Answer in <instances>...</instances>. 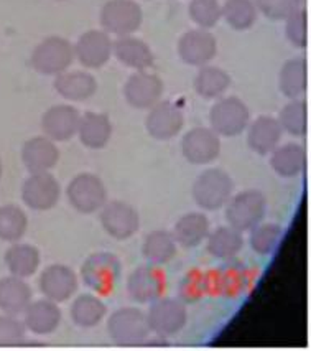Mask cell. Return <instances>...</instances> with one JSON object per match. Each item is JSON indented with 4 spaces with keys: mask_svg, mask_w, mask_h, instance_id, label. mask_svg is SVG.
I'll return each instance as SVG.
<instances>
[{
    "mask_svg": "<svg viewBox=\"0 0 311 351\" xmlns=\"http://www.w3.org/2000/svg\"><path fill=\"white\" fill-rule=\"evenodd\" d=\"M122 274V264L110 252H94L81 266V279L91 291L109 295Z\"/></svg>",
    "mask_w": 311,
    "mask_h": 351,
    "instance_id": "6da1fadb",
    "label": "cell"
},
{
    "mask_svg": "<svg viewBox=\"0 0 311 351\" xmlns=\"http://www.w3.org/2000/svg\"><path fill=\"white\" fill-rule=\"evenodd\" d=\"M234 183L226 171L219 169L206 170L196 178L193 185V198L199 208L206 211H216L231 199Z\"/></svg>",
    "mask_w": 311,
    "mask_h": 351,
    "instance_id": "7a4b0ae2",
    "label": "cell"
},
{
    "mask_svg": "<svg viewBox=\"0 0 311 351\" xmlns=\"http://www.w3.org/2000/svg\"><path fill=\"white\" fill-rule=\"evenodd\" d=\"M108 333L110 340L121 346L138 345L149 337V320H147V315L140 308H119L109 318Z\"/></svg>",
    "mask_w": 311,
    "mask_h": 351,
    "instance_id": "3957f363",
    "label": "cell"
},
{
    "mask_svg": "<svg viewBox=\"0 0 311 351\" xmlns=\"http://www.w3.org/2000/svg\"><path fill=\"white\" fill-rule=\"evenodd\" d=\"M227 203L226 219L229 226L240 232L251 231L257 224H260L267 208L265 197L259 190L240 191Z\"/></svg>",
    "mask_w": 311,
    "mask_h": 351,
    "instance_id": "277c9868",
    "label": "cell"
},
{
    "mask_svg": "<svg viewBox=\"0 0 311 351\" xmlns=\"http://www.w3.org/2000/svg\"><path fill=\"white\" fill-rule=\"evenodd\" d=\"M150 332L157 333L160 338H170L185 328L188 312L185 302L179 299H157L151 302L147 313Z\"/></svg>",
    "mask_w": 311,
    "mask_h": 351,
    "instance_id": "5b68a950",
    "label": "cell"
},
{
    "mask_svg": "<svg viewBox=\"0 0 311 351\" xmlns=\"http://www.w3.org/2000/svg\"><path fill=\"white\" fill-rule=\"evenodd\" d=\"M75 60V47L61 36H50L35 48L32 66L42 75H61Z\"/></svg>",
    "mask_w": 311,
    "mask_h": 351,
    "instance_id": "8992f818",
    "label": "cell"
},
{
    "mask_svg": "<svg viewBox=\"0 0 311 351\" xmlns=\"http://www.w3.org/2000/svg\"><path fill=\"white\" fill-rule=\"evenodd\" d=\"M68 202L76 211L92 215L108 202V191L99 177L92 173H79L71 180L66 190Z\"/></svg>",
    "mask_w": 311,
    "mask_h": 351,
    "instance_id": "52a82bcc",
    "label": "cell"
},
{
    "mask_svg": "<svg viewBox=\"0 0 311 351\" xmlns=\"http://www.w3.org/2000/svg\"><path fill=\"white\" fill-rule=\"evenodd\" d=\"M142 9L132 0H109L101 10V23L109 34L127 36L142 25Z\"/></svg>",
    "mask_w": 311,
    "mask_h": 351,
    "instance_id": "ba28073f",
    "label": "cell"
},
{
    "mask_svg": "<svg viewBox=\"0 0 311 351\" xmlns=\"http://www.w3.org/2000/svg\"><path fill=\"white\" fill-rule=\"evenodd\" d=\"M101 224L114 239L124 241L132 238L140 226L137 210L125 202H105L101 208Z\"/></svg>",
    "mask_w": 311,
    "mask_h": 351,
    "instance_id": "9c48e42d",
    "label": "cell"
},
{
    "mask_svg": "<svg viewBox=\"0 0 311 351\" xmlns=\"http://www.w3.org/2000/svg\"><path fill=\"white\" fill-rule=\"evenodd\" d=\"M212 130L226 137L239 136L249 124V109L237 97H226L214 104L210 112Z\"/></svg>",
    "mask_w": 311,
    "mask_h": 351,
    "instance_id": "30bf717a",
    "label": "cell"
},
{
    "mask_svg": "<svg viewBox=\"0 0 311 351\" xmlns=\"http://www.w3.org/2000/svg\"><path fill=\"white\" fill-rule=\"evenodd\" d=\"M60 183L48 171L32 173L23 183L22 198L30 210L47 211L58 205Z\"/></svg>",
    "mask_w": 311,
    "mask_h": 351,
    "instance_id": "8fae6325",
    "label": "cell"
},
{
    "mask_svg": "<svg viewBox=\"0 0 311 351\" xmlns=\"http://www.w3.org/2000/svg\"><path fill=\"white\" fill-rule=\"evenodd\" d=\"M165 291V274L153 264L137 267L127 280V292L130 299L138 304H151L160 299Z\"/></svg>",
    "mask_w": 311,
    "mask_h": 351,
    "instance_id": "7c38bea8",
    "label": "cell"
},
{
    "mask_svg": "<svg viewBox=\"0 0 311 351\" xmlns=\"http://www.w3.org/2000/svg\"><path fill=\"white\" fill-rule=\"evenodd\" d=\"M208 285H214L216 293L227 297V299H237L247 292L251 285V272L239 261H226L218 271L212 272L211 277H208Z\"/></svg>",
    "mask_w": 311,
    "mask_h": 351,
    "instance_id": "4fadbf2b",
    "label": "cell"
},
{
    "mask_svg": "<svg viewBox=\"0 0 311 351\" xmlns=\"http://www.w3.org/2000/svg\"><path fill=\"white\" fill-rule=\"evenodd\" d=\"M40 291L53 302H66L77 292V277L71 267L53 264L42 272L38 279Z\"/></svg>",
    "mask_w": 311,
    "mask_h": 351,
    "instance_id": "5bb4252c",
    "label": "cell"
},
{
    "mask_svg": "<svg viewBox=\"0 0 311 351\" xmlns=\"http://www.w3.org/2000/svg\"><path fill=\"white\" fill-rule=\"evenodd\" d=\"M182 150L185 158L195 165L210 163L221 152V142L214 130L206 128H196L183 137Z\"/></svg>",
    "mask_w": 311,
    "mask_h": 351,
    "instance_id": "9a60e30c",
    "label": "cell"
},
{
    "mask_svg": "<svg viewBox=\"0 0 311 351\" xmlns=\"http://www.w3.org/2000/svg\"><path fill=\"white\" fill-rule=\"evenodd\" d=\"M125 99L135 109L153 108L160 101L163 83L157 75L138 71L129 77L125 84Z\"/></svg>",
    "mask_w": 311,
    "mask_h": 351,
    "instance_id": "2e32d148",
    "label": "cell"
},
{
    "mask_svg": "<svg viewBox=\"0 0 311 351\" xmlns=\"http://www.w3.org/2000/svg\"><path fill=\"white\" fill-rule=\"evenodd\" d=\"M110 55H112V40L105 32L101 30L86 32L79 36L75 47V56L86 68L104 66Z\"/></svg>",
    "mask_w": 311,
    "mask_h": 351,
    "instance_id": "e0dca14e",
    "label": "cell"
},
{
    "mask_svg": "<svg viewBox=\"0 0 311 351\" xmlns=\"http://www.w3.org/2000/svg\"><path fill=\"white\" fill-rule=\"evenodd\" d=\"M218 51L216 38L208 30H191L182 36L178 53L182 60L193 66H203L211 61Z\"/></svg>",
    "mask_w": 311,
    "mask_h": 351,
    "instance_id": "ac0fdd59",
    "label": "cell"
},
{
    "mask_svg": "<svg viewBox=\"0 0 311 351\" xmlns=\"http://www.w3.org/2000/svg\"><path fill=\"white\" fill-rule=\"evenodd\" d=\"M81 116L71 106H55L43 114L42 129L51 141H69L77 134Z\"/></svg>",
    "mask_w": 311,
    "mask_h": 351,
    "instance_id": "d6986e66",
    "label": "cell"
},
{
    "mask_svg": "<svg viewBox=\"0 0 311 351\" xmlns=\"http://www.w3.org/2000/svg\"><path fill=\"white\" fill-rule=\"evenodd\" d=\"M183 114L175 104L169 103H157L151 108V111L147 117V130L151 137L158 141H169L175 137L183 128Z\"/></svg>",
    "mask_w": 311,
    "mask_h": 351,
    "instance_id": "ffe728a7",
    "label": "cell"
},
{
    "mask_svg": "<svg viewBox=\"0 0 311 351\" xmlns=\"http://www.w3.org/2000/svg\"><path fill=\"white\" fill-rule=\"evenodd\" d=\"M58 147L48 137H34L23 145L22 160L30 173L51 170L58 163Z\"/></svg>",
    "mask_w": 311,
    "mask_h": 351,
    "instance_id": "44dd1931",
    "label": "cell"
},
{
    "mask_svg": "<svg viewBox=\"0 0 311 351\" xmlns=\"http://www.w3.org/2000/svg\"><path fill=\"white\" fill-rule=\"evenodd\" d=\"M61 310L50 299L36 300L25 308V328L35 335H50L61 324Z\"/></svg>",
    "mask_w": 311,
    "mask_h": 351,
    "instance_id": "7402d4cb",
    "label": "cell"
},
{
    "mask_svg": "<svg viewBox=\"0 0 311 351\" xmlns=\"http://www.w3.org/2000/svg\"><path fill=\"white\" fill-rule=\"evenodd\" d=\"M32 302V289L22 277L0 279V310L7 315H18L25 312Z\"/></svg>",
    "mask_w": 311,
    "mask_h": 351,
    "instance_id": "603a6c76",
    "label": "cell"
},
{
    "mask_svg": "<svg viewBox=\"0 0 311 351\" xmlns=\"http://www.w3.org/2000/svg\"><path fill=\"white\" fill-rule=\"evenodd\" d=\"M211 232L210 219L203 213H188L178 219L175 224L173 234L177 244L183 247H196L208 238Z\"/></svg>",
    "mask_w": 311,
    "mask_h": 351,
    "instance_id": "cb8c5ba5",
    "label": "cell"
},
{
    "mask_svg": "<svg viewBox=\"0 0 311 351\" xmlns=\"http://www.w3.org/2000/svg\"><path fill=\"white\" fill-rule=\"evenodd\" d=\"M112 51L119 61H122L127 66L138 69V71H143L153 64V53L149 45L130 35L121 36L117 42H114Z\"/></svg>",
    "mask_w": 311,
    "mask_h": 351,
    "instance_id": "d4e9b609",
    "label": "cell"
},
{
    "mask_svg": "<svg viewBox=\"0 0 311 351\" xmlns=\"http://www.w3.org/2000/svg\"><path fill=\"white\" fill-rule=\"evenodd\" d=\"M282 132L284 130H282L280 122L273 117L262 116L249 129V147L259 155H267L273 149H277L282 138Z\"/></svg>",
    "mask_w": 311,
    "mask_h": 351,
    "instance_id": "484cf974",
    "label": "cell"
},
{
    "mask_svg": "<svg viewBox=\"0 0 311 351\" xmlns=\"http://www.w3.org/2000/svg\"><path fill=\"white\" fill-rule=\"evenodd\" d=\"M55 89L64 99L69 101H86L92 97L97 91L96 80L83 71L61 73L55 81Z\"/></svg>",
    "mask_w": 311,
    "mask_h": 351,
    "instance_id": "4316f807",
    "label": "cell"
},
{
    "mask_svg": "<svg viewBox=\"0 0 311 351\" xmlns=\"http://www.w3.org/2000/svg\"><path fill=\"white\" fill-rule=\"evenodd\" d=\"M142 254L147 263L153 264V266L169 264L177 256V241L171 232L165 230L151 231L143 241Z\"/></svg>",
    "mask_w": 311,
    "mask_h": 351,
    "instance_id": "83f0119b",
    "label": "cell"
},
{
    "mask_svg": "<svg viewBox=\"0 0 311 351\" xmlns=\"http://www.w3.org/2000/svg\"><path fill=\"white\" fill-rule=\"evenodd\" d=\"M81 142L89 149H102L109 142L110 134H112V125H110L109 117L105 114L86 112L79 121L77 128Z\"/></svg>",
    "mask_w": 311,
    "mask_h": 351,
    "instance_id": "f1b7e54d",
    "label": "cell"
},
{
    "mask_svg": "<svg viewBox=\"0 0 311 351\" xmlns=\"http://www.w3.org/2000/svg\"><path fill=\"white\" fill-rule=\"evenodd\" d=\"M208 252L221 261L234 259L244 247L242 232L232 226H221L208 234Z\"/></svg>",
    "mask_w": 311,
    "mask_h": 351,
    "instance_id": "f546056e",
    "label": "cell"
},
{
    "mask_svg": "<svg viewBox=\"0 0 311 351\" xmlns=\"http://www.w3.org/2000/svg\"><path fill=\"white\" fill-rule=\"evenodd\" d=\"M270 165L280 177L292 178L300 175L305 170L306 154L301 145L286 144L280 149H273V155L270 158Z\"/></svg>",
    "mask_w": 311,
    "mask_h": 351,
    "instance_id": "4dcf8cb0",
    "label": "cell"
},
{
    "mask_svg": "<svg viewBox=\"0 0 311 351\" xmlns=\"http://www.w3.org/2000/svg\"><path fill=\"white\" fill-rule=\"evenodd\" d=\"M5 264L15 277L34 276L40 266V252L32 244H14L7 249Z\"/></svg>",
    "mask_w": 311,
    "mask_h": 351,
    "instance_id": "1f68e13d",
    "label": "cell"
},
{
    "mask_svg": "<svg viewBox=\"0 0 311 351\" xmlns=\"http://www.w3.org/2000/svg\"><path fill=\"white\" fill-rule=\"evenodd\" d=\"M105 312L108 308H105L104 302L92 293H83L71 305L73 322L81 328H92V326L99 325L102 318L105 317Z\"/></svg>",
    "mask_w": 311,
    "mask_h": 351,
    "instance_id": "d6a6232c",
    "label": "cell"
},
{
    "mask_svg": "<svg viewBox=\"0 0 311 351\" xmlns=\"http://www.w3.org/2000/svg\"><path fill=\"white\" fill-rule=\"evenodd\" d=\"M308 86V73H306V61L303 58H295L286 61L280 71V91L286 97L301 96Z\"/></svg>",
    "mask_w": 311,
    "mask_h": 351,
    "instance_id": "836d02e7",
    "label": "cell"
},
{
    "mask_svg": "<svg viewBox=\"0 0 311 351\" xmlns=\"http://www.w3.org/2000/svg\"><path fill=\"white\" fill-rule=\"evenodd\" d=\"M231 84V76L221 68L204 66L195 77V89L201 97L212 99L223 95Z\"/></svg>",
    "mask_w": 311,
    "mask_h": 351,
    "instance_id": "e575fe53",
    "label": "cell"
},
{
    "mask_svg": "<svg viewBox=\"0 0 311 351\" xmlns=\"http://www.w3.org/2000/svg\"><path fill=\"white\" fill-rule=\"evenodd\" d=\"M284 236H285V231L280 224H275V223L257 224L253 230H251L249 243H251V247L253 249L256 254L269 256L277 251V247L280 246Z\"/></svg>",
    "mask_w": 311,
    "mask_h": 351,
    "instance_id": "d590c367",
    "label": "cell"
},
{
    "mask_svg": "<svg viewBox=\"0 0 311 351\" xmlns=\"http://www.w3.org/2000/svg\"><path fill=\"white\" fill-rule=\"evenodd\" d=\"M28 219L22 208L15 205L0 206V239L17 243L27 232Z\"/></svg>",
    "mask_w": 311,
    "mask_h": 351,
    "instance_id": "8d00e7d4",
    "label": "cell"
},
{
    "mask_svg": "<svg viewBox=\"0 0 311 351\" xmlns=\"http://www.w3.org/2000/svg\"><path fill=\"white\" fill-rule=\"evenodd\" d=\"M223 17L234 30H247L257 20V7L252 0H226Z\"/></svg>",
    "mask_w": 311,
    "mask_h": 351,
    "instance_id": "74e56055",
    "label": "cell"
},
{
    "mask_svg": "<svg viewBox=\"0 0 311 351\" xmlns=\"http://www.w3.org/2000/svg\"><path fill=\"white\" fill-rule=\"evenodd\" d=\"M282 130H286L295 137H301L308 129V112H306V104L303 101H292L286 104L280 114Z\"/></svg>",
    "mask_w": 311,
    "mask_h": 351,
    "instance_id": "f35d334b",
    "label": "cell"
},
{
    "mask_svg": "<svg viewBox=\"0 0 311 351\" xmlns=\"http://www.w3.org/2000/svg\"><path fill=\"white\" fill-rule=\"evenodd\" d=\"M190 17L201 28H212L223 17V7L218 0H193L190 3Z\"/></svg>",
    "mask_w": 311,
    "mask_h": 351,
    "instance_id": "ab89813d",
    "label": "cell"
},
{
    "mask_svg": "<svg viewBox=\"0 0 311 351\" xmlns=\"http://www.w3.org/2000/svg\"><path fill=\"white\" fill-rule=\"evenodd\" d=\"M206 292H210V285H208V276H204L199 271H191L183 277L182 284H179V297L185 304L199 300Z\"/></svg>",
    "mask_w": 311,
    "mask_h": 351,
    "instance_id": "60d3db41",
    "label": "cell"
},
{
    "mask_svg": "<svg viewBox=\"0 0 311 351\" xmlns=\"http://www.w3.org/2000/svg\"><path fill=\"white\" fill-rule=\"evenodd\" d=\"M25 341V325L14 315L0 317V348L18 346Z\"/></svg>",
    "mask_w": 311,
    "mask_h": 351,
    "instance_id": "b9f144b4",
    "label": "cell"
},
{
    "mask_svg": "<svg viewBox=\"0 0 311 351\" xmlns=\"http://www.w3.org/2000/svg\"><path fill=\"white\" fill-rule=\"evenodd\" d=\"M301 0H256L257 10L272 20H286L295 10L300 9Z\"/></svg>",
    "mask_w": 311,
    "mask_h": 351,
    "instance_id": "7bdbcfd3",
    "label": "cell"
},
{
    "mask_svg": "<svg viewBox=\"0 0 311 351\" xmlns=\"http://www.w3.org/2000/svg\"><path fill=\"white\" fill-rule=\"evenodd\" d=\"M286 36L290 43L297 48H305L308 45V30H306V12L298 9L286 19Z\"/></svg>",
    "mask_w": 311,
    "mask_h": 351,
    "instance_id": "ee69618b",
    "label": "cell"
},
{
    "mask_svg": "<svg viewBox=\"0 0 311 351\" xmlns=\"http://www.w3.org/2000/svg\"><path fill=\"white\" fill-rule=\"evenodd\" d=\"M0 177H2V162H0Z\"/></svg>",
    "mask_w": 311,
    "mask_h": 351,
    "instance_id": "f6af8a7d",
    "label": "cell"
}]
</instances>
